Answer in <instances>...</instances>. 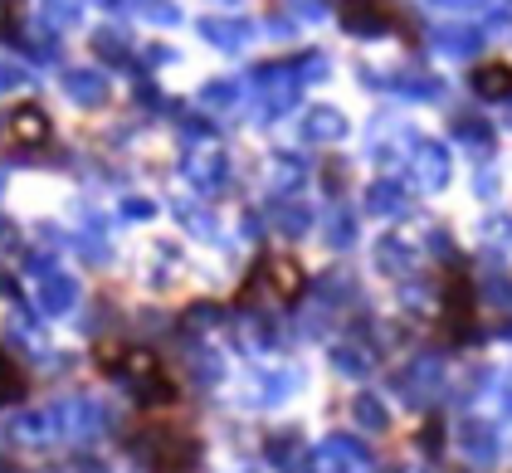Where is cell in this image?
<instances>
[{
	"label": "cell",
	"instance_id": "obj_1",
	"mask_svg": "<svg viewBox=\"0 0 512 473\" xmlns=\"http://www.w3.org/2000/svg\"><path fill=\"white\" fill-rule=\"evenodd\" d=\"M137 454H142L157 473H191L200 464L196 434L181 430V425H147V430H142V444H137Z\"/></svg>",
	"mask_w": 512,
	"mask_h": 473
},
{
	"label": "cell",
	"instance_id": "obj_2",
	"mask_svg": "<svg viewBox=\"0 0 512 473\" xmlns=\"http://www.w3.org/2000/svg\"><path fill=\"white\" fill-rule=\"evenodd\" d=\"M10 132H15V142H25V147H44L54 127H49V118H44L35 103H25V108L10 113Z\"/></svg>",
	"mask_w": 512,
	"mask_h": 473
},
{
	"label": "cell",
	"instance_id": "obj_3",
	"mask_svg": "<svg viewBox=\"0 0 512 473\" xmlns=\"http://www.w3.org/2000/svg\"><path fill=\"white\" fill-rule=\"evenodd\" d=\"M444 313L454 322V332H469L473 327V288L469 278H454L449 283V293H444Z\"/></svg>",
	"mask_w": 512,
	"mask_h": 473
},
{
	"label": "cell",
	"instance_id": "obj_4",
	"mask_svg": "<svg viewBox=\"0 0 512 473\" xmlns=\"http://www.w3.org/2000/svg\"><path fill=\"white\" fill-rule=\"evenodd\" d=\"M473 88L483 98H508L512 93V64H478L473 69Z\"/></svg>",
	"mask_w": 512,
	"mask_h": 473
},
{
	"label": "cell",
	"instance_id": "obj_5",
	"mask_svg": "<svg viewBox=\"0 0 512 473\" xmlns=\"http://www.w3.org/2000/svg\"><path fill=\"white\" fill-rule=\"evenodd\" d=\"M269 283H274L278 298H298L303 293V269L293 259H269Z\"/></svg>",
	"mask_w": 512,
	"mask_h": 473
},
{
	"label": "cell",
	"instance_id": "obj_6",
	"mask_svg": "<svg viewBox=\"0 0 512 473\" xmlns=\"http://www.w3.org/2000/svg\"><path fill=\"white\" fill-rule=\"evenodd\" d=\"M20 391H25V376H20V366L0 352V400H15Z\"/></svg>",
	"mask_w": 512,
	"mask_h": 473
}]
</instances>
